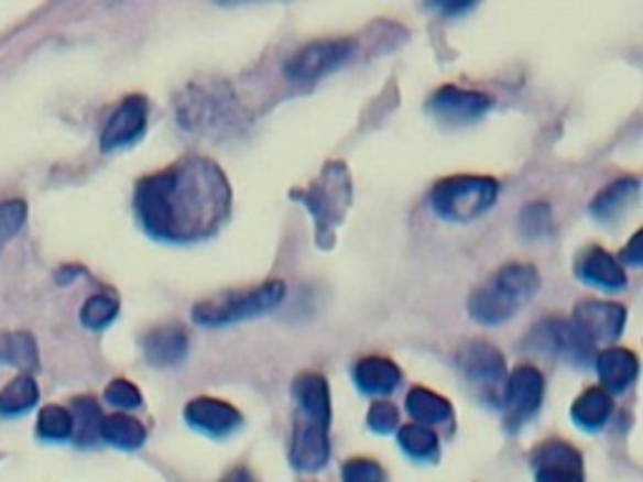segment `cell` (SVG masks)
<instances>
[{
	"instance_id": "6da1fadb",
	"label": "cell",
	"mask_w": 643,
	"mask_h": 482,
	"mask_svg": "<svg viewBox=\"0 0 643 482\" xmlns=\"http://www.w3.org/2000/svg\"><path fill=\"white\" fill-rule=\"evenodd\" d=\"M133 204L151 237L189 244L221 229L231 209V189L214 161L189 156L139 182Z\"/></svg>"
},
{
	"instance_id": "7a4b0ae2",
	"label": "cell",
	"mask_w": 643,
	"mask_h": 482,
	"mask_svg": "<svg viewBox=\"0 0 643 482\" xmlns=\"http://www.w3.org/2000/svg\"><path fill=\"white\" fill-rule=\"evenodd\" d=\"M541 287V276L531 264H508L486 287L472 292L470 317L480 325H503L513 319L517 309L528 305Z\"/></svg>"
},
{
	"instance_id": "3957f363",
	"label": "cell",
	"mask_w": 643,
	"mask_h": 482,
	"mask_svg": "<svg viewBox=\"0 0 643 482\" xmlns=\"http://www.w3.org/2000/svg\"><path fill=\"white\" fill-rule=\"evenodd\" d=\"M284 294H287L284 282L272 280L262 284V287L244 289V292H225V294H219V297L204 299L194 307L192 317L196 325H201V327L235 325V321L266 315V311L280 307Z\"/></svg>"
},
{
	"instance_id": "277c9868",
	"label": "cell",
	"mask_w": 643,
	"mask_h": 482,
	"mask_svg": "<svg viewBox=\"0 0 643 482\" xmlns=\"http://www.w3.org/2000/svg\"><path fill=\"white\" fill-rule=\"evenodd\" d=\"M498 182L490 176H453L433 189V209L448 221H472L495 204Z\"/></svg>"
},
{
	"instance_id": "5b68a950",
	"label": "cell",
	"mask_w": 643,
	"mask_h": 482,
	"mask_svg": "<svg viewBox=\"0 0 643 482\" xmlns=\"http://www.w3.org/2000/svg\"><path fill=\"white\" fill-rule=\"evenodd\" d=\"M302 201L307 204L317 219L319 247H327L335 239V227L342 224L345 211L350 207V174H347V166L339 164V161L329 164L312 184V189L302 194Z\"/></svg>"
},
{
	"instance_id": "8992f818",
	"label": "cell",
	"mask_w": 643,
	"mask_h": 482,
	"mask_svg": "<svg viewBox=\"0 0 643 482\" xmlns=\"http://www.w3.org/2000/svg\"><path fill=\"white\" fill-rule=\"evenodd\" d=\"M458 368L466 374L470 387L480 392V397L495 399L505 382V360L493 344L472 339L458 352Z\"/></svg>"
},
{
	"instance_id": "52a82bcc",
	"label": "cell",
	"mask_w": 643,
	"mask_h": 482,
	"mask_svg": "<svg viewBox=\"0 0 643 482\" xmlns=\"http://www.w3.org/2000/svg\"><path fill=\"white\" fill-rule=\"evenodd\" d=\"M355 46L350 41H325V43H309V46L294 53L287 64V76L292 80H317L319 76H327L329 70L339 68L352 58Z\"/></svg>"
},
{
	"instance_id": "ba28073f",
	"label": "cell",
	"mask_w": 643,
	"mask_h": 482,
	"mask_svg": "<svg viewBox=\"0 0 643 482\" xmlns=\"http://www.w3.org/2000/svg\"><path fill=\"white\" fill-rule=\"evenodd\" d=\"M588 342H613L619 339L623 327H626V309L613 302L588 299L580 302L574 309V321H570Z\"/></svg>"
},
{
	"instance_id": "9c48e42d",
	"label": "cell",
	"mask_w": 643,
	"mask_h": 482,
	"mask_svg": "<svg viewBox=\"0 0 643 482\" xmlns=\"http://www.w3.org/2000/svg\"><path fill=\"white\" fill-rule=\"evenodd\" d=\"M543 395H546V380L543 374L531 368V364H521L511 372L505 380V413L513 425H521L523 419L538 413Z\"/></svg>"
},
{
	"instance_id": "30bf717a",
	"label": "cell",
	"mask_w": 643,
	"mask_h": 482,
	"mask_svg": "<svg viewBox=\"0 0 643 482\" xmlns=\"http://www.w3.org/2000/svg\"><path fill=\"white\" fill-rule=\"evenodd\" d=\"M538 482H584V458L568 442L551 440L533 454Z\"/></svg>"
},
{
	"instance_id": "8fae6325",
	"label": "cell",
	"mask_w": 643,
	"mask_h": 482,
	"mask_svg": "<svg viewBox=\"0 0 643 482\" xmlns=\"http://www.w3.org/2000/svg\"><path fill=\"white\" fill-rule=\"evenodd\" d=\"M146 113L149 106L144 96H129L127 101H121L101 133V149L116 151L139 141L146 131Z\"/></svg>"
},
{
	"instance_id": "7c38bea8",
	"label": "cell",
	"mask_w": 643,
	"mask_h": 482,
	"mask_svg": "<svg viewBox=\"0 0 643 482\" xmlns=\"http://www.w3.org/2000/svg\"><path fill=\"white\" fill-rule=\"evenodd\" d=\"M184 419L194 430H199L209 437H227L241 425V415L229 402L214 397H196L184 409Z\"/></svg>"
},
{
	"instance_id": "4fadbf2b",
	"label": "cell",
	"mask_w": 643,
	"mask_h": 482,
	"mask_svg": "<svg viewBox=\"0 0 643 482\" xmlns=\"http://www.w3.org/2000/svg\"><path fill=\"white\" fill-rule=\"evenodd\" d=\"M327 427L329 425H319V423H312V419L297 417L294 437H292V452H290L294 468L305 470V472H315L327 465V460H329Z\"/></svg>"
},
{
	"instance_id": "5bb4252c",
	"label": "cell",
	"mask_w": 643,
	"mask_h": 482,
	"mask_svg": "<svg viewBox=\"0 0 643 482\" xmlns=\"http://www.w3.org/2000/svg\"><path fill=\"white\" fill-rule=\"evenodd\" d=\"M490 98L482 96L478 91H466V88L458 86H443L431 98V111L443 121H472L488 111Z\"/></svg>"
},
{
	"instance_id": "9a60e30c",
	"label": "cell",
	"mask_w": 643,
	"mask_h": 482,
	"mask_svg": "<svg viewBox=\"0 0 643 482\" xmlns=\"http://www.w3.org/2000/svg\"><path fill=\"white\" fill-rule=\"evenodd\" d=\"M576 276L586 284H593V287L601 289H623L629 282L626 270H623L609 252H603V249L598 247L586 249V252L578 256Z\"/></svg>"
},
{
	"instance_id": "2e32d148",
	"label": "cell",
	"mask_w": 643,
	"mask_h": 482,
	"mask_svg": "<svg viewBox=\"0 0 643 482\" xmlns=\"http://www.w3.org/2000/svg\"><path fill=\"white\" fill-rule=\"evenodd\" d=\"M186 352H189V335L178 325L156 327L144 337V354L156 368H174L186 360Z\"/></svg>"
},
{
	"instance_id": "e0dca14e",
	"label": "cell",
	"mask_w": 643,
	"mask_h": 482,
	"mask_svg": "<svg viewBox=\"0 0 643 482\" xmlns=\"http://www.w3.org/2000/svg\"><path fill=\"white\" fill-rule=\"evenodd\" d=\"M292 395L299 409L297 417L312 419V423L319 425H329V415H333L329 413V387L322 374L317 372L299 374L292 385Z\"/></svg>"
},
{
	"instance_id": "ac0fdd59",
	"label": "cell",
	"mask_w": 643,
	"mask_h": 482,
	"mask_svg": "<svg viewBox=\"0 0 643 482\" xmlns=\"http://www.w3.org/2000/svg\"><path fill=\"white\" fill-rule=\"evenodd\" d=\"M355 382L364 395L388 397L400 387L402 372L395 362L385 360V357H364L355 368Z\"/></svg>"
},
{
	"instance_id": "d6986e66",
	"label": "cell",
	"mask_w": 643,
	"mask_h": 482,
	"mask_svg": "<svg viewBox=\"0 0 643 482\" xmlns=\"http://www.w3.org/2000/svg\"><path fill=\"white\" fill-rule=\"evenodd\" d=\"M598 377H601L606 392H623L633 385L639 374V360L631 350L611 347L603 354H598Z\"/></svg>"
},
{
	"instance_id": "ffe728a7",
	"label": "cell",
	"mask_w": 643,
	"mask_h": 482,
	"mask_svg": "<svg viewBox=\"0 0 643 482\" xmlns=\"http://www.w3.org/2000/svg\"><path fill=\"white\" fill-rule=\"evenodd\" d=\"M407 413L417 425H448L453 423L450 402L425 387L407 392Z\"/></svg>"
},
{
	"instance_id": "44dd1931",
	"label": "cell",
	"mask_w": 643,
	"mask_h": 482,
	"mask_svg": "<svg viewBox=\"0 0 643 482\" xmlns=\"http://www.w3.org/2000/svg\"><path fill=\"white\" fill-rule=\"evenodd\" d=\"M613 413V399L603 387H591L580 395L574 407H570V415H574L576 425L584 427V430H598L609 423V417Z\"/></svg>"
},
{
	"instance_id": "7402d4cb",
	"label": "cell",
	"mask_w": 643,
	"mask_h": 482,
	"mask_svg": "<svg viewBox=\"0 0 643 482\" xmlns=\"http://www.w3.org/2000/svg\"><path fill=\"white\" fill-rule=\"evenodd\" d=\"M636 194H639L636 178H619V182H613L609 186V189H603L596 196V201L591 204L593 217H598L601 221H611L615 217H621V213L631 207L633 199H636Z\"/></svg>"
},
{
	"instance_id": "603a6c76",
	"label": "cell",
	"mask_w": 643,
	"mask_h": 482,
	"mask_svg": "<svg viewBox=\"0 0 643 482\" xmlns=\"http://www.w3.org/2000/svg\"><path fill=\"white\" fill-rule=\"evenodd\" d=\"M106 442L113 445V448L121 450H137L146 440V430L139 419H133L129 415H111L101 423V432Z\"/></svg>"
},
{
	"instance_id": "cb8c5ba5",
	"label": "cell",
	"mask_w": 643,
	"mask_h": 482,
	"mask_svg": "<svg viewBox=\"0 0 643 482\" xmlns=\"http://www.w3.org/2000/svg\"><path fill=\"white\" fill-rule=\"evenodd\" d=\"M39 402V385L31 374H21L11 385L0 392V415L15 417L29 413V409Z\"/></svg>"
},
{
	"instance_id": "d4e9b609",
	"label": "cell",
	"mask_w": 643,
	"mask_h": 482,
	"mask_svg": "<svg viewBox=\"0 0 643 482\" xmlns=\"http://www.w3.org/2000/svg\"><path fill=\"white\" fill-rule=\"evenodd\" d=\"M0 364H15L21 370L39 368V350L31 335L13 332L0 335Z\"/></svg>"
},
{
	"instance_id": "484cf974",
	"label": "cell",
	"mask_w": 643,
	"mask_h": 482,
	"mask_svg": "<svg viewBox=\"0 0 643 482\" xmlns=\"http://www.w3.org/2000/svg\"><path fill=\"white\" fill-rule=\"evenodd\" d=\"M397 440L400 448L415 460H435L437 452H440V440L425 425H405L397 432Z\"/></svg>"
},
{
	"instance_id": "4316f807",
	"label": "cell",
	"mask_w": 643,
	"mask_h": 482,
	"mask_svg": "<svg viewBox=\"0 0 643 482\" xmlns=\"http://www.w3.org/2000/svg\"><path fill=\"white\" fill-rule=\"evenodd\" d=\"M74 435V417L66 407L48 405L39 415V437L51 442H64Z\"/></svg>"
},
{
	"instance_id": "83f0119b",
	"label": "cell",
	"mask_w": 643,
	"mask_h": 482,
	"mask_svg": "<svg viewBox=\"0 0 643 482\" xmlns=\"http://www.w3.org/2000/svg\"><path fill=\"white\" fill-rule=\"evenodd\" d=\"M70 417H74V432L78 427L80 442H91L94 437H98V432H101L103 417H101V409H98V405L91 397L74 399V413H70Z\"/></svg>"
},
{
	"instance_id": "f1b7e54d",
	"label": "cell",
	"mask_w": 643,
	"mask_h": 482,
	"mask_svg": "<svg viewBox=\"0 0 643 482\" xmlns=\"http://www.w3.org/2000/svg\"><path fill=\"white\" fill-rule=\"evenodd\" d=\"M119 315V302L109 294H96V297H88L84 309H80V321L88 329H103L109 327L111 321Z\"/></svg>"
},
{
	"instance_id": "f546056e",
	"label": "cell",
	"mask_w": 643,
	"mask_h": 482,
	"mask_svg": "<svg viewBox=\"0 0 643 482\" xmlns=\"http://www.w3.org/2000/svg\"><path fill=\"white\" fill-rule=\"evenodd\" d=\"M25 217H29V207H25V201L21 199L0 201V249H3L8 241L23 229Z\"/></svg>"
},
{
	"instance_id": "4dcf8cb0",
	"label": "cell",
	"mask_w": 643,
	"mask_h": 482,
	"mask_svg": "<svg viewBox=\"0 0 643 482\" xmlns=\"http://www.w3.org/2000/svg\"><path fill=\"white\" fill-rule=\"evenodd\" d=\"M397 423H400V415H397V407L392 405V402H374L368 413V425L372 432L378 435H388L392 430H397Z\"/></svg>"
},
{
	"instance_id": "1f68e13d",
	"label": "cell",
	"mask_w": 643,
	"mask_h": 482,
	"mask_svg": "<svg viewBox=\"0 0 643 482\" xmlns=\"http://www.w3.org/2000/svg\"><path fill=\"white\" fill-rule=\"evenodd\" d=\"M106 402H111L113 407L121 409H133L141 405V392L131 385L129 380H113L109 387H106Z\"/></svg>"
},
{
	"instance_id": "d6a6232c",
	"label": "cell",
	"mask_w": 643,
	"mask_h": 482,
	"mask_svg": "<svg viewBox=\"0 0 643 482\" xmlns=\"http://www.w3.org/2000/svg\"><path fill=\"white\" fill-rule=\"evenodd\" d=\"M342 482H385V472L372 460H350L342 470Z\"/></svg>"
},
{
	"instance_id": "836d02e7",
	"label": "cell",
	"mask_w": 643,
	"mask_h": 482,
	"mask_svg": "<svg viewBox=\"0 0 643 482\" xmlns=\"http://www.w3.org/2000/svg\"><path fill=\"white\" fill-rule=\"evenodd\" d=\"M641 239H643V234L639 231L636 237L631 239V244H629V249H623V262H629V264H641Z\"/></svg>"
},
{
	"instance_id": "e575fe53",
	"label": "cell",
	"mask_w": 643,
	"mask_h": 482,
	"mask_svg": "<svg viewBox=\"0 0 643 482\" xmlns=\"http://www.w3.org/2000/svg\"><path fill=\"white\" fill-rule=\"evenodd\" d=\"M225 482H257V480H254V475L249 470L237 468V470L229 472V475L225 478Z\"/></svg>"
}]
</instances>
